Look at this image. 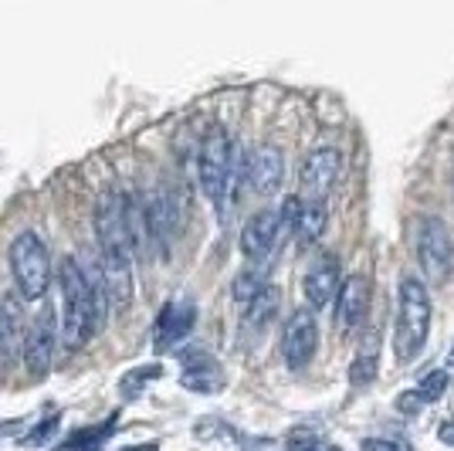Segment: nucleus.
<instances>
[{
  "label": "nucleus",
  "mask_w": 454,
  "mask_h": 451,
  "mask_svg": "<svg viewBox=\"0 0 454 451\" xmlns=\"http://www.w3.org/2000/svg\"><path fill=\"white\" fill-rule=\"evenodd\" d=\"M360 448L363 451H414L411 441H403V438H363Z\"/></svg>",
  "instance_id": "25"
},
{
  "label": "nucleus",
  "mask_w": 454,
  "mask_h": 451,
  "mask_svg": "<svg viewBox=\"0 0 454 451\" xmlns=\"http://www.w3.org/2000/svg\"><path fill=\"white\" fill-rule=\"evenodd\" d=\"M451 367H454V350H451Z\"/></svg>",
  "instance_id": "28"
},
{
  "label": "nucleus",
  "mask_w": 454,
  "mask_h": 451,
  "mask_svg": "<svg viewBox=\"0 0 454 451\" xmlns=\"http://www.w3.org/2000/svg\"><path fill=\"white\" fill-rule=\"evenodd\" d=\"M95 238H98V272L106 282L109 305L126 309L133 299V234L126 218V197L122 194H102L95 207Z\"/></svg>",
  "instance_id": "2"
},
{
  "label": "nucleus",
  "mask_w": 454,
  "mask_h": 451,
  "mask_svg": "<svg viewBox=\"0 0 454 451\" xmlns=\"http://www.w3.org/2000/svg\"><path fill=\"white\" fill-rule=\"evenodd\" d=\"M431 333V296L417 275L400 279L397 289V326H394V357L397 363H411L424 350Z\"/></svg>",
  "instance_id": "4"
},
{
  "label": "nucleus",
  "mask_w": 454,
  "mask_h": 451,
  "mask_svg": "<svg viewBox=\"0 0 454 451\" xmlns=\"http://www.w3.org/2000/svg\"><path fill=\"white\" fill-rule=\"evenodd\" d=\"M437 438H441L444 445H451V448H454V417L441 421V428H437Z\"/></svg>",
  "instance_id": "27"
},
{
  "label": "nucleus",
  "mask_w": 454,
  "mask_h": 451,
  "mask_svg": "<svg viewBox=\"0 0 454 451\" xmlns=\"http://www.w3.org/2000/svg\"><path fill=\"white\" fill-rule=\"evenodd\" d=\"M380 374V346H377V336L366 339V346H363L356 360H353V367H349V384L353 387H370Z\"/></svg>",
  "instance_id": "19"
},
{
  "label": "nucleus",
  "mask_w": 454,
  "mask_h": 451,
  "mask_svg": "<svg viewBox=\"0 0 454 451\" xmlns=\"http://www.w3.org/2000/svg\"><path fill=\"white\" fill-rule=\"evenodd\" d=\"M342 173V156L336 146H319L305 156L302 173H299V184H302L305 201H325L333 187L340 184Z\"/></svg>",
  "instance_id": "10"
},
{
  "label": "nucleus",
  "mask_w": 454,
  "mask_h": 451,
  "mask_svg": "<svg viewBox=\"0 0 454 451\" xmlns=\"http://www.w3.org/2000/svg\"><path fill=\"white\" fill-rule=\"evenodd\" d=\"M193 320H197V305H193L190 299L167 302V305H163V313H160V320H156V333H153L156 350L163 353V350L180 346V343L190 336Z\"/></svg>",
  "instance_id": "13"
},
{
  "label": "nucleus",
  "mask_w": 454,
  "mask_h": 451,
  "mask_svg": "<svg viewBox=\"0 0 454 451\" xmlns=\"http://www.w3.org/2000/svg\"><path fill=\"white\" fill-rule=\"evenodd\" d=\"M292 227L285 225L282 210H258L251 221L241 231V255H245L251 265H265L278 245L285 241Z\"/></svg>",
  "instance_id": "8"
},
{
  "label": "nucleus",
  "mask_w": 454,
  "mask_h": 451,
  "mask_svg": "<svg viewBox=\"0 0 454 451\" xmlns=\"http://www.w3.org/2000/svg\"><path fill=\"white\" fill-rule=\"evenodd\" d=\"M366 302H370V285L363 275L342 279L340 292H336V322H340L342 333L356 329L366 320Z\"/></svg>",
  "instance_id": "16"
},
{
  "label": "nucleus",
  "mask_w": 454,
  "mask_h": 451,
  "mask_svg": "<svg viewBox=\"0 0 454 451\" xmlns=\"http://www.w3.org/2000/svg\"><path fill=\"white\" fill-rule=\"evenodd\" d=\"M329 225V204L325 201H302L299 207V218H295V238L302 245H316L322 238V231Z\"/></svg>",
  "instance_id": "17"
},
{
  "label": "nucleus",
  "mask_w": 454,
  "mask_h": 451,
  "mask_svg": "<svg viewBox=\"0 0 454 451\" xmlns=\"http://www.w3.org/2000/svg\"><path fill=\"white\" fill-rule=\"evenodd\" d=\"M113 424L115 421H106V424H98V428H89V431H78L72 434V441H68V448H82V451H92L102 438H109L113 434Z\"/></svg>",
  "instance_id": "24"
},
{
  "label": "nucleus",
  "mask_w": 454,
  "mask_h": 451,
  "mask_svg": "<svg viewBox=\"0 0 454 451\" xmlns=\"http://www.w3.org/2000/svg\"><path fill=\"white\" fill-rule=\"evenodd\" d=\"M58 320L55 309L44 305L38 316L27 326V336H24V350H20V360H24V370L31 380H44L48 370L55 367V346H58Z\"/></svg>",
  "instance_id": "7"
},
{
  "label": "nucleus",
  "mask_w": 454,
  "mask_h": 451,
  "mask_svg": "<svg viewBox=\"0 0 454 451\" xmlns=\"http://www.w3.org/2000/svg\"><path fill=\"white\" fill-rule=\"evenodd\" d=\"M342 285L340 275V258L336 255H322L319 262L305 272V302L312 309H325L336 302V292Z\"/></svg>",
  "instance_id": "14"
},
{
  "label": "nucleus",
  "mask_w": 454,
  "mask_h": 451,
  "mask_svg": "<svg viewBox=\"0 0 454 451\" xmlns=\"http://www.w3.org/2000/svg\"><path fill=\"white\" fill-rule=\"evenodd\" d=\"M160 374H163V367H160V363H150V367L129 370V374L122 376V397H136L143 387H146V384H153Z\"/></svg>",
  "instance_id": "22"
},
{
  "label": "nucleus",
  "mask_w": 454,
  "mask_h": 451,
  "mask_svg": "<svg viewBox=\"0 0 454 451\" xmlns=\"http://www.w3.org/2000/svg\"><path fill=\"white\" fill-rule=\"evenodd\" d=\"M448 384H451V374H448V370H431V374L420 380V387H414V394L420 397V404L427 407V404H434V400L444 397Z\"/></svg>",
  "instance_id": "21"
},
{
  "label": "nucleus",
  "mask_w": 454,
  "mask_h": 451,
  "mask_svg": "<svg viewBox=\"0 0 454 451\" xmlns=\"http://www.w3.org/2000/svg\"><path fill=\"white\" fill-rule=\"evenodd\" d=\"M275 313H278V292H275L271 285H265V289L245 305V329L262 333V329H268V322L275 320Z\"/></svg>",
  "instance_id": "18"
},
{
  "label": "nucleus",
  "mask_w": 454,
  "mask_h": 451,
  "mask_svg": "<svg viewBox=\"0 0 454 451\" xmlns=\"http://www.w3.org/2000/svg\"><path fill=\"white\" fill-rule=\"evenodd\" d=\"M55 428H58V414H55V417H44V421H41L35 431L24 434V438H20V445H27V448H38V445H44V441L55 434Z\"/></svg>",
  "instance_id": "26"
},
{
  "label": "nucleus",
  "mask_w": 454,
  "mask_h": 451,
  "mask_svg": "<svg viewBox=\"0 0 454 451\" xmlns=\"http://www.w3.org/2000/svg\"><path fill=\"white\" fill-rule=\"evenodd\" d=\"M285 180V156L278 146H258V150L247 156L245 163V184L258 197H271L278 194Z\"/></svg>",
  "instance_id": "11"
},
{
  "label": "nucleus",
  "mask_w": 454,
  "mask_h": 451,
  "mask_svg": "<svg viewBox=\"0 0 454 451\" xmlns=\"http://www.w3.org/2000/svg\"><path fill=\"white\" fill-rule=\"evenodd\" d=\"M184 376L180 384L193 391V394H217L224 387V374H221V363L210 357L207 350L193 346L190 353H184Z\"/></svg>",
  "instance_id": "15"
},
{
  "label": "nucleus",
  "mask_w": 454,
  "mask_h": 451,
  "mask_svg": "<svg viewBox=\"0 0 454 451\" xmlns=\"http://www.w3.org/2000/svg\"><path fill=\"white\" fill-rule=\"evenodd\" d=\"M417 262H420V282H434L444 285L454 275V238L448 225L434 218V214H424L417 221Z\"/></svg>",
  "instance_id": "6"
},
{
  "label": "nucleus",
  "mask_w": 454,
  "mask_h": 451,
  "mask_svg": "<svg viewBox=\"0 0 454 451\" xmlns=\"http://www.w3.org/2000/svg\"><path fill=\"white\" fill-rule=\"evenodd\" d=\"M288 451H342V448L329 445V441L319 438L316 431H292V438H288Z\"/></svg>",
  "instance_id": "23"
},
{
  "label": "nucleus",
  "mask_w": 454,
  "mask_h": 451,
  "mask_svg": "<svg viewBox=\"0 0 454 451\" xmlns=\"http://www.w3.org/2000/svg\"><path fill=\"white\" fill-rule=\"evenodd\" d=\"M319 346V322L309 309H295L282 329V360L288 370H305Z\"/></svg>",
  "instance_id": "9"
},
{
  "label": "nucleus",
  "mask_w": 454,
  "mask_h": 451,
  "mask_svg": "<svg viewBox=\"0 0 454 451\" xmlns=\"http://www.w3.org/2000/svg\"><path fill=\"white\" fill-rule=\"evenodd\" d=\"M24 336H27L24 299H20L18 292H4V296H0V360H4V363H11L14 357H20Z\"/></svg>",
  "instance_id": "12"
},
{
  "label": "nucleus",
  "mask_w": 454,
  "mask_h": 451,
  "mask_svg": "<svg viewBox=\"0 0 454 451\" xmlns=\"http://www.w3.org/2000/svg\"><path fill=\"white\" fill-rule=\"evenodd\" d=\"M197 180L200 190L210 197V204L217 210H227L234 201V187L241 180V160L238 146L224 130H210L197 153Z\"/></svg>",
  "instance_id": "3"
},
{
  "label": "nucleus",
  "mask_w": 454,
  "mask_h": 451,
  "mask_svg": "<svg viewBox=\"0 0 454 451\" xmlns=\"http://www.w3.org/2000/svg\"><path fill=\"white\" fill-rule=\"evenodd\" d=\"M265 285H268V268L265 265H251V268H245V272L234 279V289H231V292H234V302H238V305H247Z\"/></svg>",
  "instance_id": "20"
},
{
  "label": "nucleus",
  "mask_w": 454,
  "mask_h": 451,
  "mask_svg": "<svg viewBox=\"0 0 454 451\" xmlns=\"http://www.w3.org/2000/svg\"><path fill=\"white\" fill-rule=\"evenodd\" d=\"M58 289H61V322H58V336L65 343V350H82L89 339L102 329L106 313H109V296L102 272L65 255L58 268Z\"/></svg>",
  "instance_id": "1"
},
{
  "label": "nucleus",
  "mask_w": 454,
  "mask_h": 451,
  "mask_svg": "<svg viewBox=\"0 0 454 451\" xmlns=\"http://www.w3.org/2000/svg\"><path fill=\"white\" fill-rule=\"evenodd\" d=\"M14 292L24 302H41L51 289V255L35 231H20L7 251Z\"/></svg>",
  "instance_id": "5"
}]
</instances>
